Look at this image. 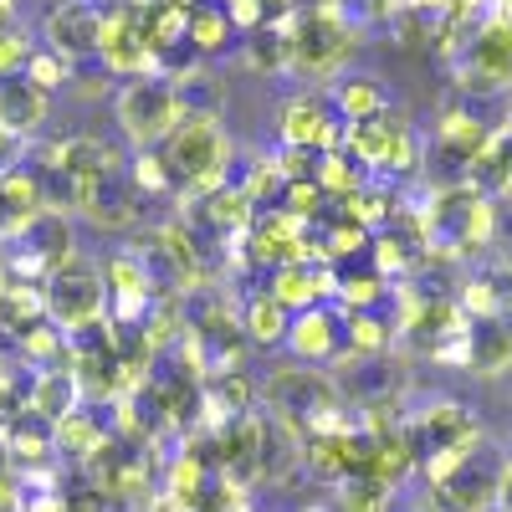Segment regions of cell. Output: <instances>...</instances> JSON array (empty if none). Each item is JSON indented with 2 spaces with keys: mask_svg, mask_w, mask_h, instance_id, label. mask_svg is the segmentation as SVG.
I'll return each mask as SVG.
<instances>
[{
  "mask_svg": "<svg viewBox=\"0 0 512 512\" xmlns=\"http://www.w3.org/2000/svg\"><path fill=\"white\" fill-rule=\"evenodd\" d=\"M272 31H282L287 41V72H303V77H328L354 57V26L344 16V6L333 0H318V6H297L287 16L267 21Z\"/></svg>",
  "mask_w": 512,
  "mask_h": 512,
  "instance_id": "obj_1",
  "label": "cell"
},
{
  "mask_svg": "<svg viewBox=\"0 0 512 512\" xmlns=\"http://www.w3.org/2000/svg\"><path fill=\"white\" fill-rule=\"evenodd\" d=\"M169 180L190 185V195H210L226 185V164H231V134L221 113H185V123L159 144Z\"/></svg>",
  "mask_w": 512,
  "mask_h": 512,
  "instance_id": "obj_2",
  "label": "cell"
},
{
  "mask_svg": "<svg viewBox=\"0 0 512 512\" xmlns=\"http://www.w3.org/2000/svg\"><path fill=\"white\" fill-rule=\"evenodd\" d=\"M113 113L134 149H159L185 123V98L169 77H128L113 98Z\"/></svg>",
  "mask_w": 512,
  "mask_h": 512,
  "instance_id": "obj_3",
  "label": "cell"
},
{
  "mask_svg": "<svg viewBox=\"0 0 512 512\" xmlns=\"http://www.w3.org/2000/svg\"><path fill=\"white\" fill-rule=\"evenodd\" d=\"M41 297H47V318H52L67 338L108 318L103 272L88 262V256H72L67 267L47 272V282H41Z\"/></svg>",
  "mask_w": 512,
  "mask_h": 512,
  "instance_id": "obj_4",
  "label": "cell"
},
{
  "mask_svg": "<svg viewBox=\"0 0 512 512\" xmlns=\"http://www.w3.org/2000/svg\"><path fill=\"white\" fill-rule=\"evenodd\" d=\"M461 88H477V93H502L512 88V11H492L472 41L461 47Z\"/></svg>",
  "mask_w": 512,
  "mask_h": 512,
  "instance_id": "obj_5",
  "label": "cell"
},
{
  "mask_svg": "<svg viewBox=\"0 0 512 512\" xmlns=\"http://www.w3.org/2000/svg\"><path fill=\"white\" fill-rule=\"evenodd\" d=\"M103 272V292H108V323L113 328H144L149 323V313H154V303H159V282H154V272L144 267V256L128 246V251H113L108 262L98 267Z\"/></svg>",
  "mask_w": 512,
  "mask_h": 512,
  "instance_id": "obj_6",
  "label": "cell"
},
{
  "mask_svg": "<svg viewBox=\"0 0 512 512\" xmlns=\"http://www.w3.org/2000/svg\"><path fill=\"white\" fill-rule=\"evenodd\" d=\"M405 441L415 446V461H431L441 451H477L482 446V425L477 415L456 405V400H436V405H425L420 415H410L405 425Z\"/></svg>",
  "mask_w": 512,
  "mask_h": 512,
  "instance_id": "obj_7",
  "label": "cell"
},
{
  "mask_svg": "<svg viewBox=\"0 0 512 512\" xmlns=\"http://www.w3.org/2000/svg\"><path fill=\"white\" fill-rule=\"evenodd\" d=\"M277 134H282V149L344 154L349 123L333 113V103H328L323 93H297V98H287L282 113H277Z\"/></svg>",
  "mask_w": 512,
  "mask_h": 512,
  "instance_id": "obj_8",
  "label": "cell"
},
{
  "mask_svg": "<svg viewBox=\"0 0 512 512\" xmlns=\"http://www.w3.org/2000/svg\"><path fill=\"white\" fill-rule=\"evenodd\" d=\"M502 472H507V461L477 446L441 487H431L436 512H492L502 502Z\"/></svg>",
  "mask_w": 512,
  "mask_h": 512,
  "instance_id": "obj_9",
  "label": "cell"
},
{
  "mask_svg": "<svg viewBox=\"0 0 512 512\" xmlns=\"http://www.w3.org/2000/svg\"><path fill=\"white\" fill-rule=\"evenodd\" d=\"M98 36H103V11L93 0H62L47 11V52H57L72 67L98 57Z\"/></svg>",
  "mask_w": 512,
  "mask_h": 512,
  "instance_id": "obj_10",
  "label": "cell"
},
{
  "mask_svg": "<svg viewBox=\"0 0 512 512\" xmlns=\"http://www.w3.org/2000/svg\"><path fill=\"white\" fill-rule=\"evenodd\" d=\"M47 164L62 169V175L82 190V185H98L108 175H123V149L98 139V134H72V139L47 149Z\"/></svg>",
  "mask_w": 512,
  "mask_h": 512,
  "instance_id": "obj_11",
  "label": "cell"
},
{
  "mask_svg": "<svg viewBox=\"0 0 512 512\" xmlns=\"http://www.w3.org/2000/svg\"><path fill=\"white\" fill-rule=\"evenodd\" d=\"M487 139H492V128H487L472 108H446L441 123H436L431 149H436V159L451 169V175L466 180V169H472V159L487 149Z\"/></svg>",
  "mask_w": 512,
  "mask_h": 512,
  "instance_id": "obj_12",
  "label": "cell"
},
{
  "mask_svg": "<svg viewBox=\"0 0 512 512\" xmlns=\"http://www.w3.org/2000/svg\"><path fill=\"white\" fill-rule=\"evenodd\" d=\"M77 210L88 216L98 231H128L139 221V210H134V185H128V169L123 175H108L98 185H82L77 190Z\"/></svg>",
  "mask_w": 512,
  "mask_h": 512,
  "instance_id": "obj_13",
  "label": "cell"
},
{
  "mask_svg": "<svg viewBox=\"0 0 512 512\" xmlns=\"http://www.w3.org/2000/svg\"><path fill=\"white\" fill-rule=\"evenodd\" d=\"M456 308L472 318V323H482V318H507V313H512V262H487V267H477L472 277L461 282Z\"/></svg>",
  "mask_w": 512,
  "mask_h": 512,
  "instance_id": "obj_14",
  "label": "cell"
},
{
  "mask_svg": "<svg viewBox=\"0 0 512 512\" xmlns=\"http://www.w3.org/2000/svg\"><path fill=\"white\" fill-rule=\"evenodd\" d=\"M41 185L31 169H0V236L21 241V231L41 216Z\"/></svg>",
  "mask_w": 512,
  "mask_h": 512,
  "instance_id": "obj_15",
  "label": "cell"
},
{
  "mask_svg": "<svg viewBox=\"0 0 512 512\" xmlns=\"http://www.w3.org/2000/svg\"><path fill=\"white\" fill-rule=\"evenodd\" d=\"M47 113H52V98L41 88H31L26 77L0 82V128H6L11 139H31L36 128L47 123Z\"/></svg>",
  "mask_w": 512,
  "mask_h": 512,
  "instance_id": "obj_16",
  "label": "cell"
},
{
  "mask_svg": "<svg viewBox=\"0 0 512 512\" xmlns=\"http://www.w3.org/2000/svg\"><path fill=\"white\" fill-rule=\"evenodd\" d=\"M282 344H292V359H303V364H323V359H333V354H338V318H333L328 308L292 313Z\"/></svg>",
  "mask_w": 512,
  "mask_h": 512,
  "instance_id": "obj_17",
  "label": "cell"
},
{
  "mask_svg": "<svg viewBox=\"0 0 512 512\" xmlns=\"http://www.w3.org/2000/svg\"><path fill=\"white\" fill-rule=\"evenodd\" d=\"M328 292H333V267L287 262V267H277V277H272V297H277L287 313H308V308H318Z\"/></svg>",
  "mask_w": 512,
  "mask_h": 512,
  "instance_id": "obj_18",
  "label": "cell"
},
{
  "mask_svg": "<svg viewBox=\"0 0 512 512\" xmlns=\"http://www.w3.org/2000/svg\"><path fill=\"white\" fill-rule=\"evenodd\" d=\"M113 436H108V425L93 415V410H67L62 420H52V451L57 456H72V461H82V466H88L103 446H108Z\"/></svg>",
  "mask_w": 512,
  "mask_h": 512,
  "instance_id": "obj_19",
  "label": "cell"
},
{
  "mask_svg": "<svg viewBox=\"0 0 512 512\" xmlns=\"http://www.w3.org/2000/svg\"><path fill=\"white\" fill-rule=\"evenodd\" d=\"M507 364H512V313L472 323V333H466V369L472 374H497Z\"/></svg>",
  "mask_w": 512,
  "mask_h": 512,
  "instance_id": "obj_20",
  "label": "cell"
},
{
  "mask_svg": "<svg viewBox=\"0 0 512 512\" xmlns=\"http://www.w3.org/2000/svg\"><path fill=\"white\" fill-rule=\"evenodd\" d=\"M287 323H292V313L277 303L272 292L246 297V308H241V333H246L251 349H277L282 338H287Z\"/></svg>",
  "mask_w": 512,
  "mask_h": 512,
  "instance_id": "obj_21",
  "label": "cell"
},
{
  "mask_svg": "<svg viewBox=\"0 0 512 512\" xmlns=\"http://www.w3.org/2000/svg\"><path fill=\"white\" fill-rule=\"evenodd\" d=\"M36 323H47V297L31 282H0V333L21 338Z\"/></svg>",
  "mask_w": 512,
  "mask_h": 512,
  "instance_id": "obj_22",
  "label": "cell"
},
{
  "mask_svg": "<svg viewBox=\"0 0 512 512\" xmlns=\"http://www.w3.org/2000/svg\"><path fill=\"white\" fill-rule=\"evenodd\" d=\"M82 405V395H77V379L67 374V369H36V379H31V395H26V410L31 415H41V420H62L67 410H77Z\"/></svg>",
  "mask_w": 512,
  "mask_h": 512,
  "instance_id": "obj_23",
  "label": "cell"
},
{
  "mask_svg": "<svg viewBox=\"0 0 512 512\" xmlns=\"http://www.w3.org/2000/svg\"><path fill=\"white\" fill-rule=\"evenodd\" d=\"M328 103H333V113L344 118V123H369L379 113H390V98H384L379 77H344Z\"/></svg>",
  "mask_w": 512,
  "mask_h": 512,
  "instance_id": "obj_24",
  "label": "cell"
},
{
  "mask_svg": "<svg viewBox=\"0 0 512 512\" xmlns=\"http://www.w3.org/2000/svg\"><path fill=\"white\" fill-rule=\"evenodd\" d=\"M231 36H236V26L226 21L221 0H205V6H195V11H190L185 47H190L195 57H221V52L231 47Z\"/></svg>",
  "mask_w": 512,
  "mask_h": 512,
  "instance_id": "obj_25",
  "label": "cell"
},
{
  "mask_svg": "<svg viewBox=\"0 0 512 512\" xmlns=\"http://www.w3.org/2000/svg\"><path fill=\"white\" fill-rule=\"evenodd\" d=\"M313 185L328 195V200H349L359 185H364V169L349 159V154H318V169H313Z\"/></svg>",
  "mask_w": 512,
  "mask_h": 512,
  "instance_id": "obj_26",
  "label": "cell"
},
{
  "mask_svg": "<svg viewBox=\"0 0 512 512\" xmlns=\"http://www.w3.org/2000/svg\"><path fill=\"white\" fill-rule=\"evenodd\" d=\"M16 344H21V359H26L31 369H52V364L67 354V333L47 318V323H36L31 333H21Z\"/></svg>",
  "mask_w": 512,
  "mask_h": 512,
  "instance_id": "obj_27",
  "label": "cell"
},
{
  "mask_svg": "<svg viewBox=\"0 0 512 512\" xmlns=\"http://www.w3.org/2000/svg\"><path fill=\"white\" fill-rule=\"evenodd\" d=\"M384 287H390V282H384L374 267H369V272H349V277H333V292L344 297L349 313H374V303L384 297Z\"/></svg>",
  "mask_w": 512,
  "mask_h": 512,
  "instance_id": "obj_28",
  "label": "cell"
},
{
  "mask_svg": "<svg viewBox=\"0 0 512 512\" xmlns=\"http://www.w3.org/2000/svg\"><path fill=\"white\" fill-rule=\"evenodd\" d=\"M344 338H349L354 354H384V349H390V338H395V323H384L374 313H349Z\"/></svg>",
  "mask_w": 512,
  "mask_h": 512,
  "instance_id": "obj_29",
  "label": "cell"
},
{
  "mask_svg": "<svg viewBox=\"0 0 512 512\" xmlns=\"http://www.w3.org/2000/svg\"><path fill=\"white\" fill-rule=\"evenodd\" d=\"M338 512H390V487H379L374 477L338 482Z\"/></svg>",
  "mask_w": 512,
  "mask_h": 512,
  "instance_id": "obj_30",
  "label": "cell"
},
{
  "mask_svg": "<svg viewBox=\"0 0 512 512\" xmlns=\"http://www.w3.org/2000/svg\"><path fill=\"white\" fill-rule=\"evenodd\" d=\"M26 82H31V88H41V93H57L62 88V82H72V62H62L57 52H47V47H41V52H31L26 57V72H21Z\"/></svg>",
  "mask_w": 512,
  "mask_h": 512,
  "instance_id": "obj_31",
  "label": "cell"
},
{
  "mask_svg": "<svg viewBox=\"0 0 512 512\" xmlns=\"http://www.w3.org/2000/svg\"><path fill=\"white\" fill-rule=\"evenodd\" d=\"M128 185L144 190V195H164L169 185H175V180H169L164 154H159V149H139V154H134V164H128Z\"/></svg>",
  "mask_w": 512,
  "mask_h": 512,
  "instance_id": "obj_32",
  "label": "cell"
},
{
  "mask_svg": "<svg viewBox=\"0 0 512 512\" xmlns=\"http://www.w3.org/2000/svg\"><path fill=\"white\" fill-rule=\"evenodd\" d=\"M282 169H277V159H256V169H251V180L241 185V195L251 200V205H267V200H277L282 195Z\"/></svg>",
  "mask_w": 512,
  "mask_h": 512,
  "instance_id": "obj_33",
  "label": "cell"
},
{
  "mask_svg": "<svg viewBox=\"0 0 512 512\" xmlns=\"http://www.w3.org/2000/svg\"><path fill=\"white\" fill-rule=\"evenodd\" d=\"M31 52H36V47L26 41L21 26H6V31H0V82H6V77H21Z\"/></svg>",
  "mask_w": 512,
  "mask_h": 512,
  "instance_id": "obj_34",
  "label": "cell"
},
{
  "mask_svg": "<svg viewBox=\"0 0 512 512\" xmlns=\"http://www.w3.org/2000/svg\"><path fill=\"white\" fill-rule=\"evenodd\" d=\"M221 11H226V21L236 26V31H262L272 16H267V0H221Z\"/></svg>",
  "mask_w": 512,
  "mask_h": 512,
  "instance_id": "obj_35",
  "label": "cell"
},
{
  "mask_svg": "<svg viewBox=\"0 0 512 512\" xmlns=\"http://www.w3.org/2000/svg\"><path fill=\"white\" fill-rule=\"evenodd\" d=\"M11 477V441H6V431H0V482Z\"/></svg>",
  "mask_w": 512,
  "mask_h": 512,
  "instance_id": "obj_36",
  "label": "cell"
},
{
  "mask_svg": "<svg viewBox=\"0 0 512 512\" xmlns=\"http://www.w3.org/2000/svg\"><path fill=\"white\" fill-rule=\"evenodd\" d=\"M11 6H16V0H0V31L11 26Z\"/></svg>",
  "mask_w": 512,
  "mask_h": 512,
  "instance_id": "obj_37",
  "label": "cell"
},
{
  "mask_svg": "<svg viewBox=\"0 0 512 512\" xmlns=\"http://www.w3.org/2000/svg\"><path fill=\"white\" fill-rule=\"evenodd\" d=\"M11 149H16V139H11V134H6V128H0V159H6V154H11Z\"/></svg>",
  "mask_w": 512,
  "mask_h": 512,
  "instance_id": "obj_38",
  "label": "cell"
},
{
  "mask_svg": "<svg viewBox=\"0 0 512 512\" xmlns=\"http://www.w3.org/2000/svg\"><path fill=\"white\" fill-rule=\"evenodd\" d=\"M303 512H333V507H328V502H308Z\"/></svg>",
  "mask_w": 512,
  "mask_h": 512,
  "instance_id": "obj_39",
  "label": "cell"
}]
</instances>
